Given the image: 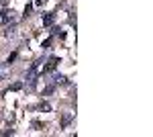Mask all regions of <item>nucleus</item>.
<instances>
[{"instance_id": "obj_3", "label": "nucleus", "mask_w": 153, "mask_h": 137, "mask_svg": "<svg viewBox=\"0 0 153 137\" xmlns=\"http://www.w3.org/2000/svg\"><path fill=\"white\" fill-rule=\"evenodd\" d=\"M53 84L57 86V84H65V76H61V74H53Z\"/></svg>"}, {"instance_id": "obj_6", "label": "nucleus", "mask_w": 153, "mask_h": 137, "mask_svg": "<svg viewBox=\"0 0 153 137\" xmlns=\"http://www.w3.org/2000/svg\"><path fill=\"white\" fill-rule=\"evenodd\" d=\"M2 21H4V23H8V21H14V16H12V10H10V12H4Z\"/></svg>"}, {"instance_id": "obj_5", "label": "nucleus", "mask_w": 153, "mask_h": 137, "mask_svg": "<svg viewBox=\"0 0 153 137\" xmlns=\"http://www.w3.org/2000/svg\"><path fill=\"white\" fill-rule=\"evenodd\" d=\"M14 31H16V27H14V25H12V27H6L4 35H6V37H12V35H14Z\"/></svg>"}, {"instance_id": "obj_2", "label": "nucleus", "mask_w": 153, "mask_h": 137, "mask_svg": "<svg viewBox=\"0 0 153 137\" xmlns=\"http://www.w3.org/2000/svg\"><path fill=\"white\" fill-rule=\"evenodd\" d=\"M51 23H53V14H51V12H43V25L49 27Z\"/></svg>"}, {"instance_id": "obj_4", "label": "nucleus", "mask_w": 153, "mask_h": 137, "mask_svg": "<svg viewBox=\"0 0 153 137\" xmlns=\"http://www.w3.org/2000/svg\"><path fill=\"white\" fill-rule=\"evenodd\" d=\"M71 119H74V115H63V119H61V127H68L71 123Z\"/></svg>"}, {"instance_id": "obj_1", "label": "nucleus", "mask_w": 153, "mask_h": 137, "mask_svg": "<svg viewBox=\"0 0 153 137\" xmlns=\"http://www.w3.org/2000/svg\"><path fill=\"white\" fill-rule=\"evenodd\" d=\"M25 84H29V88H33L37 84V66H31V68H29L27 78H25Z\"/></svg>"}, {"instance_id": "obj_7", "label": "nucleus", "mask_w": 153, "mask_h": 137, "mask_svg": "<svg viewBox=\"0 0 153 137\" xmlns=\"http://www.w3.org/2000/svg\"><path fill=\"white\" fill-rule=\"evenodd\" d=\"M39 109H41V111H47V113L51 111V106H49L47 103H41V104H39Z\"/></svg>"}, {"instance_id": "obj_8", "label": "nucleus", "mask_w": 153, "mask_h": 137, "mask_svg": "<svg viewBox=\"0 0 153 137\" xmlns=\"http://www.w3.org/2000/svg\"><path fill=\"white\" fill-rule=\"evenodd\" d=\"M33 10V4H29V6H27V8H25V16H29V12Z\"/></svg>"}]
</instances>
